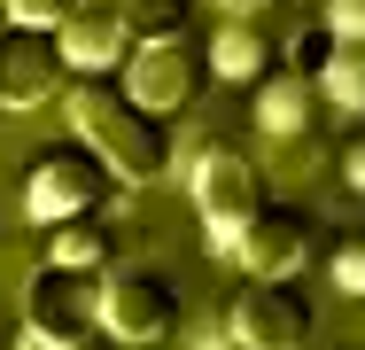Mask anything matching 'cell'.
Listing matches in <instances>:
<instances>
[{"instance_id": "obj_22", "label": "cell", "mask_w": 365, "mask_h": 350, "mask_svg": "<svg viewBox=\"0 0 365 350\" xmlns=\"http://www.w3.org/2000/svg\"><path fill=\"white\" fill-rule=\"evenodd\" d=\"M0 24H8V8H0Z\"/></svg>"}, {"instance_id": "obj_3", "label": "cell", "mask_w": 365, "mask_h": 350, "mask_svg": "<svg viewBox=\"0 0 365 350\" xmlns=\"http://www.w3.org/2000/svg\"><path fill=\"white\" fill-rule=\"evenodd\" d=\"M24 335L39 350H86L101 335V273L39 265L24 280Z\"/></svg>"}, {"instance_id": "obj_8", "label": "cell", "mask_w": 365, "mask_h": 350, "mask_svg": "<svg viewBox=\"0 0 365 350\" xmlns=\"http://www.w3.org/2000/svg\"><path fill=\"white\" fill-rule=\"evenodd\" d=\"M71 86V63H63V39L47 24H0V101L8 109H39Z\"/></svg>"}, {"instance_id": "obj_17", "label": "cell", "mask_w": 365, "mask_h": 350, "mask_svg": "<svg viewBox=\"0 0 365 350\" xmlns=\"http://www.w3.org/2000/svg\"><path fill=\"white\" fill-rule=\"evenodd\" d=\"M334 39H358L365 47V0H327V16H319Z\"/></svg>"}, {"instance_id": "obj_9", "label": "cell", "mask_w": 365, "mask_h": 350, "mask_svg": "<svg viewBox=\"0 0 365 350\" xmlns=\"http://www.w3.org/2000/svg\"><path fill=\"white\" fill-rule=\"evenodd\" d=\"M303 257H311V218L295 203H264L241 234H233V265L257 273V280H295Z\"/></svg>"}, {"instance_id": "obj_15", "label": "cell", "mask_w": 365, "mask_h": 350, "mask_svg": "<svg viewBox=\"0 0 365 350\" xmlns=\"http://www.w3.org/2000/svg\"><path fill=\"white\" fill-rule=\"evenodd\" d=\"M319 94H327L334 109H365V47L358 39H334V55L319 70Z\"/></svg>"}, {"instance_id": "obj_5", "label": "cell", "mask_w": 365, "mask_h": 350, "mask_svg": "<svg viewBox=\"0 0 365 350\" xmlns=\"http://www.w3.org/2000/svg\"><path fill=\"white\" fill-rule=\"evenodd\" d=\"M101 335L117 343H171L179 335V288L155 273V265H109L101 273Z\"/></svg>"}, {"instance_id": "obj_21", "label": "cell", "mask_w": 365, "mask_h": 350, "mask_svg": "<svg viewBox=\"0 0 365 350\" xmlns=\"http://www.w3.org/2000/svg\"><path fill=\"white\" fill-rule=\"evenodd\" d=\"M342 179H350V187H358V195H365V133L350 140V148H342Z\"/></svg>"}, {"instance_id": "obj_18", "label": "cell", "mask_w": 365, "mask_h": 350, "mask_svg": "<svg viewBox=\"0 0 365 350\" xmlns=\"http://www.w3.org/2000/svg\"><path fill=\"white\" fill-rule=\"evenodd\" d=\"M327 55H334V31H327V24L295 39V70H303V78H319V70H327Z\"/></svg>"}, {"instance_id": "obj_12", "label": "cell", "mask_w": 365, "mask_h": 350, "mask_svg": "<svg viewBox=\"0 0 365 350\" xmlns=\"http://www.w3.org/2000/svg\"><path fill=\"white\" fill-rule=\"evenodd\" d=\"M202 55H210V78H241V86H257V78L272 70V31H264L257 16H225Z\"/></svg>"}, {"instance_id": "obj_11", "label": "cell", "mask_w": 365, "mask_h": 350, "mask_svg": "<svg viewBox=\"0 0 365 350\" xmlns=\"http://www.w3.org/2000/svg\"><path fill=\"white\" fill-rule=\"evenodd\" d=\"M311 109H319V78H303V70H264L257 78V133L272 140H295L303 125H311Z\"/></svg>"}, {"instance_id": "obj_4", "label": "cell", "mask_w": 365, "mask_h": 350, "mask_svg": "<svg viewBox=\"0 0 365 350\" xmlns=\"http://www.w3.org/2000/svg\"><path fill=\"white\" fill-rule=\"evenodd\" d=\"M109 187H117V171L101 164V148L93 140H63V148H47L24 171V210L39 226H63V218H86V210H109Z\"/></svg>"}, {"instance_id": "obj_1", "label": "cell", "mask_w": 365, "mask_h": 350, "mask_svg": "<svg viewBox=\"0 0 365 350\" xmlns=\"http://www.w3.org/2000/svg\"><path fill=\"white\" fill-rule=\"evenodd\" d=\"M63 109H71V133L93 140V148H101V164H109L117 179H133V187L163 179V171L179 164V140H171V125H163V109L133 101V94H125V78L86 70V78L63 86Z\"/></svg>"}, {"instance_id": "obj_2", "label": "cell", "mask_w": 365, "mask_h": 350, "mask_svg": "<svg viewBox=\"0 0 365 350\" xmlns=\"http://www.w3.org/2000/svg\"><path fill=\"white\" fill-rule=\"evenodd\" d=\"M187 187H195V210H202V226H210L218 249H233V234L272 203L264 171H257V156L241 140H210L202 156H187Z\"/></svg>"}, {"instance_id": "obj_14", "label": "cell", "mask_w": 365, "mask_h": 350, "mask_svg": "<svg viewBox=\"0 0 365 350\" xmlns=\"http://www.w3.org/2000/svg\"><path fill=\"white\" fill-rule=\"evenodd\" d=\"M109 8H117V24L133 39H171V31L195 24V0H109Z\"/></svg>"}, {"instance_id": "obj_10", "label": "cell", "mask_w": 365, "mask_h": 350, "mask_svg": "<svg viewBox=\"0 0 365 350\" xmlns=\"http://www.w3.org/2000/svg\"><path fill=\"white\" fill-rule=\"evenodd\" d=\"M55 39H63V63H71V70H117L125 55H133V31L117 24V8H109V0L71 8V16L55 24Z\"/></svg>"}, {"instance_id": "obj_20", "label": "cell", "mask_w": 365, "mask_h": 350, "mask_svg": "<svg viewBox=\"0 0 365 350\" xmlns=\"http://www.w3.org/2000/svg\"><path fill=\"white\" fill-rule=\"evenodd\" d=\"M179 327H187V319H179ZM179 350H233V335H225V319H210V327H187Z\"/></svg>"}, {"instance_id": "obj_16", "label": "cell", "mask_w": 365, "mask_h": 350, "mask_svg": "<svg viewBox=\"0 0 365 350\" xmlns=\"http://www.w3.org/2000/svg\"><path fill=\"white\" fill-rule=\"evenodd\" d=\"M0 8H8L16 24H47V31H55V24H63L71 8H86V0H0Z\"/></svg>"}, {"instance_id": "obj_6", "label": "cell", "mask_w": 365, "mask_h": 350, "mask_svg": "<svg viewBox=\"0 0 365 350\" xmlns=\"http://www.w3.org/2000/svg\"><path fill=\"white\" fill-rule=\"evenodd\" d=\"M225 335L233 350H303L311 343V296L295 280H241V296L225 304Z\"/></svg>"}, {"instance_id": "obj_13", "label": "cell", "mask_w": 365, "mask_h": 350, "mask_svg": "<svg viewBox=\"0 0 365 350\" xmlns=\"http://www.w3.org/2000/svg\"><path fill=\"white\" fill-rule=\"evenodd\" d=\"M47 265H71V273H109V265H117L109 218H101V210H86V218L47 226Z\"/></svg>"}, {"instance_id": "obj_7", "label": "cell", "mask_w": 365, "mask_h": 350, "mask_svg": "<svg viewBox=\"0 0 365 350\" xmlns=\"http://www.w3.org/2000/svg\"><path fill=\"white\" fill-rule=\"evenodd\" d=\"M202 78H210V55L195 47V31H171V39H133V55H125V94L148 101V109H187L195 94H202Z\"/></svg>"}, {"instance_id": "obj_19", "label": "cell", "mask_w": 365, "mask_h": 350, "mask_svg": "<svg viewBox=\"0 0 365 350\" xmlns=\"http://www.w3.org/2000/svg\"><path fill=\"white\" fill-rule=\"evenodd\" d=\"M334 280L350 296H365V241H334Z\"/></svg>"}]
</instances>
